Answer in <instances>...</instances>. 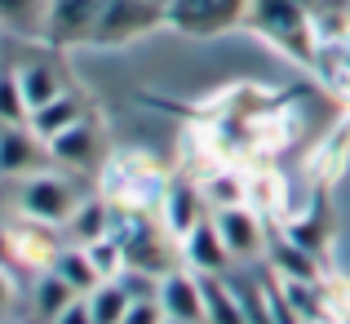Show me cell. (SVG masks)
<instances>
[{"label": "cell", "instance_id": "obj_9", "mask_svg": "<svg viewBox=\"0 0 350 324\" xmlns=\"http://www.w3.org/2000/svg\"><path fill=\"white\" fill-rule=\"evenodd\" d=\"M49 155L58 169H71V173H85V169H98L107 160V147H103V129L94 125V116H85L80 125H71L67 134H58L49 142Z\"/></svg>", "mask_w": 350, "mask_h": 324}, {"label": "cell", "instance_id": "obj_3", "mask_svg": "<svg viewBox=\"0 0 350 324\" xmlns=\"http://www.w3.org/2000/svg\"><path fill=\"white\" fill-rule=\"evenodd\" d=\"M76 205H80V187H76V173L67 178V169H44L14 182V214H27L36 222L62 227Z\"/></svg>", "mask_w": 350, "mask_h": 324}, {"label": "cell", "instance_id": "obj_16", "mask_svg": "<svg viewBox=\"0 0 350 324\" xmlns=\"http://www.w3.org/2000/svg\"><path fill=\"white\" fill-rule=\"evenodd\" d=\"M18 67V85H23V98H27V111H40L44 103H53L58 94H67V85H62L58 67L44 58H27V62H14ZM31 120V116H27Z\"/></svg>", "mask_w": 350, "mask_h": 324}, {"label": "cell", "instance_id": "obj_4", "mask_svg": "<svg viewBox=\"0 0 350 324\" xmlns=\"http://www.w3.org/2000/svg\"><path fill=\"white\" fill-rule=\"evenodd\" d=\"M164 14H169V27H178L182 36L208 40V36H226L244 27L248 0H169Z\"/></svg>", "mask_w": 350, "mask_h": 324}, {"label": "cell", "instance_id": "obj_32", "mask_svg": "<svg viewBox=\"0 0 350 324\" xmlns=\"http://www.w3.org/2000/svg\"><path fill=\"white\" fill-rule=\"evenodd\" d=\"M342 324H350V320H342Z\"/></svg>", "mask_w": 350, "mask_h": 324}, {"label": "cell", "instance_id": "obj_24", "mask_svg": "<svg viewBox=\"0 0 350 324\" xmlns=\"http://www.w3.org/2000/svg\"><path fill=\"white\" fill-rule=\"evenodd\" d=\"M18 302H23L18 280H14V271H9V262H0V316H14Z\"/></svg>", "mask_w": 350, "mask_h": 324}, {"label": "cell", "instance_id": "obj_2", "mask_svg": "<svg viewBox=\"0 0 350 324\" xmlns=\"http://www.w3.org/2000/svg\"><path fill=\"white\" fill-rule=\"evenodd\" d=\"M160 27H169L164 5H151V0H103V14H98V27L85 49H124V45L142 40V36H155Z\"/></svg>", "mask_w": 350, "mask_h": 324}, {"label": "cell", "instance_id": "obj_31", "mask_svg": "<svg viewBox=\"0 0 350 324\" xmlns=\"http://www.w3.org/2000/svg\"><path fill=\"white\" fill-rule=\"evenodd\" d=\"M346 18H350V0H346Z\"/></svg>", "mask_w": 350, "mask_h": 324}, {"label": "cell", "instance_id": "obj_29", "mask_svg": "<svg viewBox=\"0 0 350 324\" xmlns=\"http://www.w3.org/2000/svg\"><path fill=\"white\" fill-rule=\"evenodd\" d=\"M151 5H164V9H169V0H151Z\"/></svg>", "mask_w": 350, "mask_h": 324}, {"label": "cell", "instance_id": "obj_28", "mask_svg": "<svg viewBox=\"0 0 350 324\" xmlns=\"http://www.w3.org/2000/svg\"><path fill=\"white\" fill-rule=\"evenodd\" d=\"M306 324H342V320H306Z\"/></svg>", "mask_w": 350, "mask_h": 324}, {"label": "cell", "instance_id": "obj_13", "mask_svg": "<svg viewBox=\"0 0 350 324\" xmlns=\"http://www.w3.org/2000/svg\"><path fill=\"white\" fill-rule=\"evenodd\" d=\"M266 262H271V275H280V280H324V258L297 245L293 236H271Z\"/></svg>", "mask_w": 350, "mask_h": 324}, {"label": "cell", "instance_id": "obj_11", "mask_svg": "<svg viewBox=\"0 0 350 324\" xmlns=\"http://www.w3.org/2000/svg\"><path fill=\"white\" fill-rule=\"evenodd\" d=\"M182 266H191L196 275H226V271H235V262H231V253H226V240H222V231H217L213 214L182 240Z\"/></svg>", "mask_w": 350, "mask_h": 324}, {"label": "cell", "instance_id": "obj_18", "mask_svg": "<svg viewBox=\"0 0 350 324\" xmlns=\"http://www.w3.org/2000/svg\"><path fill=\"white\" fill-rule=\"evenodd\" d=\"M200 191H204V205L208 214H222V209H239L248 205V178L239 169H208L204 178H200Z\"/></svg>", "mask_w": 350, "mask_h": 324}, {"label": "cell", "instance_id": "obj_22", "mask_svg": "<svg viewBox=\"0 0 350 324\" xmlns=\"http://www.w3.org/2000/svg\"><path fill=\"white\" fill-rule=\"evenodd\" d=\"M27 98L18 85V67L14 62H0V125H27Z\"/></svg>", "mask_w": 350, "mask_h": 324}, {"label": "cell", "instance_id": "obj_25", "mask_svg": "<svg viewBox=\"0 0 350 324\" xmlns=\"http://www.w3.org/2000/svg\"><path fill=\"white\" fill-rule=\"evenodd\" d=\"M124 324H164V311H160V302L155 298H142V302H133L129 307V316Z\"/></svg>", "mask_w": 350, "mask_h": 324}, {"label": "cell", "instance_id": "obj_6", "mask_svg": "<svg viewBox=\"0 0 350 324\" xmlns=\"http://www.w3.org/2000/svg\"><path fill=\"white\" fill-rule=\"evenodd\" d=\"M217 231L226 240V253H231L235 266H257L266 262V249H271V231H266V218L257 214L253 205H239V209H222L213 214Z\"/></svg>", "mask_w": 350, "mask_h": 324}, {"label": "cell", "instance_id": "obj_21", "mask_svg": "<svg viewBox=\"0 0 350 324\" xmlns=\"http://www.w3.org/2000/svg\"><path fill=\"white\" fill-rule=\"evenodd\" d=\"M85 302H89L94 324H124L129 307H133V298L124 293V284H120V280H103L94 293H85Z\"/></svg>", "mask_w": 350, "mask_h": 324}, {"label": "cell", "instance_id": "obj_1", "mask_svg": "<svg viewBox=\"0 0 350 324\" xmlns=\"http://www.w3.org/2000/svg\"><path fill=\"white\" fill-rule=\"evenodd\" d=\"M244 27H253L266 45H275L280 53H288L301 67H315V9L310 0H248Z\"/></svg>", "mask_w": 350, "mask_h": 324}, {"label": "cell", "instance_id": "obj_7", "mask_svg": "<svg viewBox=\"0 0 350 324\" xmlns=\"http://www.w3.org/2000/svg\"><path fill=\"white\" fill-rule=\"evenodd\" d=\"M103 0H49L44 18V45L49 49H85L98 27Z\"/></svg>", "mask_w": 350, "mask_h": 324}, {"label": "cell", "instance_id": "obj_8", "mask_svg": "<svg viewBox=\"0 0 350 324\" xmlns=\"http://www.w3.org/2000/svg\"><path fill=\"white\" fill-rule=\"evenodd\" d=\"M44 169H58L49 155V142H40L31 125H0V178L23 182Z\"/></svg>", "mask_w": 350, "mask_h": 324}, {"label": "cell", "instance_id": "obj_26", "mask_svg": "<svg viewBox=\"0 0 350 324\" xmlns=\"http://www.w3.org/2000/svg\"><path fill=\"white\" fill-rule=\"evenodd\" d=\"M53 324H94V316H89V302H85V298H76V302H71V307L62 311V316L53 320Z\"/></svg>", "mask_w": 350, "mask_h": 324}, {"label": "cell", "instance_id": "obj_23", "mask_svg": "<svg viewBox=\"0 0 350 324\" xmlns=\"http://www.w3.org/2000/svg\"><path fill=\"white\" fill-rule=\"evenodd\" d=\"M89 262H94L98 280H120L129 258H124V245H120L116 236H107V240H98V245H89Z\"/></svg>", "mask_w": 350, "mask_h": 324}, {"label": "cell", "instance_id": "obj_17", "mask_svg": "<svg viewBox=\"0 0 350 324\" xmlns=\"http://www.w3.org/2000/svg\"><path fill=\"white\" fill-rule=\"evenodd\" d=\"M200 289H204V324H248L231 275H200Z\"/></svg>", "mask_w": 350, "mask_h": 324}, {"label": "cell", "instance_id": "obj_27", "mask_svg": "<svg viewBox=\"0 0 350 324\" xmlns=\"http://www.w3.org/2000/svg\"><path fill=\"white\" fill-rule=\"evenodd\" d=\"M0 324H27V320H18V316H0Z\"/></svg>", "mask_w": 350, "mask_h": 324}, {"label": "cell", "instance_id": "obj_10", "mask_svg": "<svg viewBox=\"0 0 350 324\" xmlns=\"http://www.w3.org/2000/svg\"><path fill=\"white\" fill-rule=\"evenodd\" d=\"M164 320H187V324H204V289H200V275L191 266H178L160 280L155 289Z\"/></svg>", "mask_w": 350, "mask_h": 324}, {"label": "cell", "instance_id": "obj_5", "mask_svg": "<svg viewBox=\"0 0 350 324\" xmlns=\"http://www.w3.org/2000/svg\"><path fill=\"white\" fill-rule=\"evenodd\" d=\"M155 218H160V227L182 245V240L208 218L200 178H191V173H169V178H164V191H160V209H155Z\"/></svg>", "mask_w": 350, "mask_h": 324}, {"label": "cell", "instance_id": "obj_12", "mask_svg": "<svg viewBox=\"0 0 350 324\" xmlns=\"http://www.w3.org/2000/svg\"><path fill=\"white\" fill-rule=\"evenodd\" d=\"M111 222H116V205L107 196H80V205L71 209V218L62 222V240L67 245H98V240L111 236Z\"/></svg>", "mask_w": 350, "mask_h": 324}, {"label": "cell", "instance_id": "obj_15", "mask_svg": "<svg viewBox=\"0 0 350 324\" xmlns=\"http://www.w3.org/2000/svg\"><path fill=\"white\" fill-rule=\"evenodd\" d=\"M85 116H89L85 98L67 89V94H58L53 103H44L40 111H31V120H27V125H31V134L40 138V142H53L58 134H67V129H71V125H80Z\"/></svg>", "mask_w": 350, "mask_h": 324}, {"label": "cell", "instance_id": "obj_19", "mask_svg": "<svg viewBox=\"0 0 350 324\" xmlns=\"http://www.w3.org/2000/svg\"><path fill=\"white\" fill-rule=\"evenodd\" d=\"M44 18H49V0H0V32L9 36L44 40Z\"/></svg>", "mask_w": 350, "mask_h": 324}, {"label": "cell", "instance_id": "obj_30", "mask_svg": "<svg viewBox=\"0 0 350 324\" xmlns=\"http://www.w3.org/2000/svg\"><path fill=\"white\" fill-rule=\"evenodd\" d=\"M164 324H187V320H164Z\"/></svg>", "mask_w": 350, "mask_h": 324}, {"label": "cell", "instance_id": "obj_20", "mask_svg": "<svg viewBox=\"0 0 350 324\" xmlns=\"http://www.w3.org/2000/svg\"><path fill=\"white\" fill-rule=\"evenodd\" d=\"M49 271L62 275V280H67L80 298H85V293H94L98 284H103V280H98V271H94V262H89V249H80V245H62L58 253H53Z\"/></svg>", "mask_w": 350, "mask_h": 324}, {"label": "cell", "instance_id": "obj_14", "mask_svg": "<svg viewBox=\"0 0 350 324\" xmlns=\"http://www.w3.org/2000/svg\"><path fill=\"white\" fill-rule=\"evenodd\" d=\"M23 298H27V311H31V316L40 320V324H53V320L62 316V311L71 307V302L80 298V293L71 289L62 275H53V271H36Z\"/></svg>", "mask_w": 350, "mask_h": 324}]
</instances>
